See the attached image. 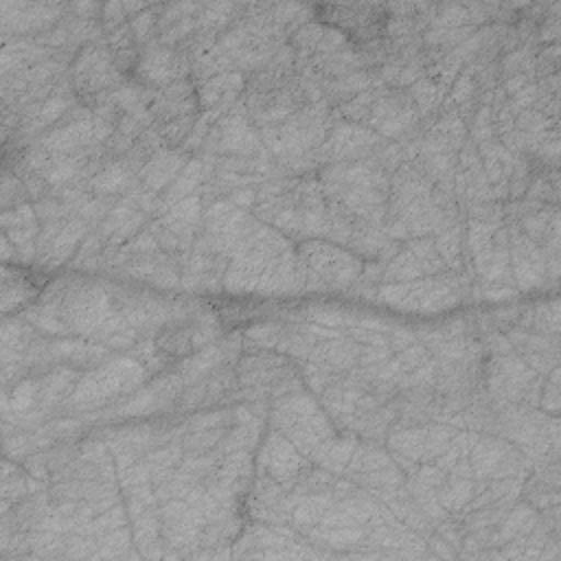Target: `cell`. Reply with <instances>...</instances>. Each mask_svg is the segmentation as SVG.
<instances>
[{"mask_svg":"<svg viewBox=\"0 0 561 561\" xmlns=\"http://www.w3.org/2000/svg\"><path fill=\"white\" fill-rule=\"evenodd\" d=\"M210 337V324L202 318H184L169 322L156 337V348L171 357L180 359L195 351L199 344H204Z\"/></svg>","mask_w":561,"mask_h":561,"instance_id":"1","label":"cell"},{"mask_svg":"<svg viewBox=\"0 0 561 561\" xmlns=\"http://www.w3.org/2000/svg\"><path fill=\"white\" fill-rule=\"evenodd\" d=\"M114 59L103 57V50L96 48H85L77 64H75V83L79 92H85L90 96L107 90V85L112 83L114 77Z\"/></svg>","mask_w":561,"mask_h":561,"instance_id":"2","label":"cell"}]
</instances>
